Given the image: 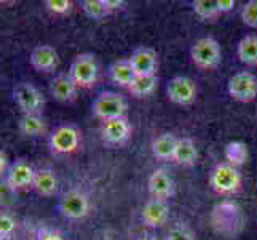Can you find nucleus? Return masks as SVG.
Here are the masks:
<instances>
[{"mask_svg":"<svg viewBox=\"0 0 257 240\" xmlns=\"http://www.w3.org/2000/svg\"><path fill=\"white\" fill-rule=\"evenodd\" d=\"M192 63L200 69H214L222 61V50L216 39L201 37L190 48Z\"/></svg>","mask_w":257,"mask_h":240,"instance_id":"obj_1","label":"nucleus"},{"mask_svg":"<svg viewBox=\"0 0 257 240\" xmlns=\"http://www.w3.org/2000/svg\"><path fill=\"white\" fill-rule=\"evenodd\" d=\"M126 109H128L126 100L115 92L101 93L91 104L93 115L97 119H101L102 122L118 119V117H125Z\"/></svg>","mask_w":257,"mask_h":240,"instance_id":"obj_2","label":"nucleus"},{"mask_svg":"<svg viewBox=\"0 0 257 240\" xmlns=\"http://www.w3.org/2000/svg\"><path fill=\"white\" fill-rule=\"evenodd\" d=\"M209 186L217 194H233L241 186V175L236 167L230 165L228 162L217 164L209 173Z\"/></svg>","mask_w":257,"mask_h":240,"instance_id":"obj_3","label":"nucleus"},{"mask_svg":"<svg viewBox=\"0 0 257 240\" xmlns=\"http://www.w3.org/2000/svg\"><path fill=\"white\" fill-rule=\"evenodd\" d=\"M69 75L72 77L78 88H91L99 77V67H97L96 58L90 53L78 55L70 64Z\"/></svg>","mask_w":257,"mask_h":240,"instance_id":"obj_4","label":"nucleus"},{"mask_svg":"<svg viewBox=\"0 0 257 240\" xmlns=\"http://www.w3.org/2000/svg\"><path fill=\"white\" fill-rule=\"evenodd\" d=\"M227 92L235 101L251 103L257 96V78L247 70H240L228 78Z\"/></svg>","mask_w":257,"mask_h":240,"instance_id":"obj_5","label":"nucleus"},{"mask_svg":"<svg viewBox=\"0 0 257 240\" xmlns=\"http://www.w3.org/2000/svg\"><path fill=\"white\" fill-rule=\"evenodd\" d=\"M13 100L20 106L24 114H39L43 109V100L42 93L37 90V87H34L29 82H20L13 88Z\"/></svg>","mask_w":257,"mask_h":240,"instance_id":"obj_6","label":"nucleus"},{"mask_svg":"<svg viewBox=\"0 0 257 240\" xmlns=\"http://www.w3.org/2000/svg\"><path fill=\"white\" fill-rule=\"evenodd\" d=\"M48 144L55 154L75 152L80 144V131L74 125H61L50 135Z\"/></svg>","mask_w":257,"mask_h":240,"instance_id":"obj_7","label":"nucleus"},{"mask_svg":"<svg viewBox=\"0 0 257 240\" xmlns=\"http://www.w3.org/2000/svg\"><path fill=\"white\" fill-rule=\"evenodd\" d=\"M166 96L174 104L189 106L197 100V85L189 77L176 75L166 85Z\"/></svg>","mask_w":257,"mask_h":240,"instance_id":"obj_8","label":"nucleus"},{"mask_svg":"<svg viewBox=\"0 0 257 240\" xmlns=\"http://www.w3.org/2000/svg\"><path fill=\"white\" fill-rule=\"evenodd\" d=\"M59 211L64 218L82 219L90 213V200L80 189H69L59 202Z\"/></svg>","mask_w":257,"mask_h":240,"instance_id":"obj_9","label":"nucleus"},{"mask_svg":"<svg viewBox=\"0 0 257 240\" xmlns=\"http://www.w3.org/2000/svg\"><path fill=\"white\" fill-rule=\"evenodd\" d=\"M149 192L152 195V199L158 200H168L174 194L176 183L171 173L166 168H157V170L149 176Z\"/></svg>","mask_w":257,"mask_h":240,"instance_id":"obj_10","label":"nucleus"},{"mask_svg":"<svg viewBox=\"0 0 257 240\" xmlns=\"http://www.w3.org/2000/svg\"><path fill=\"white\" fill-rule=\"evenodd\" d=\"M35 170L26 162V160H16L10 167L5 175V183L10 186L12 189L20 191V189H28L29 186L34 184Z\"/></svg>","mask_w":257,"mask_h":240,"instance_id":"obj_11","label":"nucleus"},{"mask_svg":"<svg viewBox=\"0 0 257 240\" xmlns=\"http://www.w3.org/2000/svg\"><path fill=\"white\" fill-rule=\"evenodd\" d=\"M101 136L104 143L110 146H120L125 144L131 136V125L126 117L112 119L102 123Z\"/></svg>","mask_w":257,"mask_h":240,"instance_id":"obj_12","label":"nucleus"},{"mask_svg":"<svg viewBox=\"0 0 257 240\" xmlns=\"http://www.w3.org/2000/svg\"><path fill=\"white\" fill-rule=\"evenodd\" d=\"M31 66L37 72H53L59 64V55L51 45H39L35 47L29 56Z\"/></svg>","mask_w":257,"mask_h":240,"instance_id":"obj_13","label":"nucleus"},{"mask_svg":"<svg viewBox=\"0 0 257 240\" xmlns=\"http://www.w3.org/2000/svg\"><path fill=\"white\" fill-rule=\"evenodd\" d=\"M128 59L131 66L135 67L138 75H157L158 58H157L155 50L147 48V47L138 48Z\"/></svg>","mask_w":257,"mask_h":240,"instance_id":"obj_14","label":"nucleus"},{"mask_svg":"<svg viewBox=\"0 0 257 240\" xmlns=\"http://www.w3.org/2000/svg\"><path fill=\"white\" fill-rule=\"evenodd\" d=\"M141 216H143L144 224L149 227H160L166 224L168 218H170V207L165 200L150 199L146 202Z\"/></svg>","mask_w":257,"mask_h":240,"instance_id":"obj_15","label":"nucleus"},{"mask_svg":"<svg viewBox=\"0 0 257 240\" xmlns=\"http://www.w3.org/2000/svg\"><path fill=\"white\" fill-rule=\"evenodd\" d=\"M78 87L72 80V77L67 74H59L51 80L50 84V93L59 103H70L77 98Z\"/></svg>","mask_w":257,"mask_h":240,"instance_id":"obj_16","label":"nucleus"},{"mask_svg":"<svg viewBox=\"0 0 257 240\" xmlns=\"http://www.w3.org/2000/svg\"><path fill=\"white\" fill-rule=\"evenodd\" d=\"M109 77L115 85L126 88L128 90L131 84L136 80L138 74H136L135 67L131 66L130 59H118L109 67Z\"/></svg>","mask_w":257,"mask_h":240,"instance_id":"obj_17","label":"nucleus"},{"mask_svg":"<svg viewBox=\"0 0 257 240\" xmlns=\"http://www.w3.org/2000/svg\"><path fill=\"white\" fill-rule=\"evenodd\" d=\"M179 138L173 133H163V135L157 136L152 143V154L158 160H174V154L177 149Z\"/></svg>","mask_w":257,"mask_h":240,"instance_id":"obj_18","label":"nucleus"},{"mask_svg":"<svg viewBox=\"0 0 257 240\" xmlns=\"http://www.w3.org/2000/svg\"><path fill=\"white\" fill-rule=\"evenodd\" d=\"M58 186H59L58 178L55 172L50 170V168H40V170L35 172L32 188L37 194L43 195V197H51V195L56 194Z\"/></svg>","mask_w":257,"mask_h":240,"instance_id":"obj_19","label":"nucleus"},{"mask_svg":"<svg viewBox=\"0 0 257 240\" xmlns=\"http://www.w3.org/2000/svg\"><path fill=\"white\" fill-rule=\"evenodd\" d=\"M18 128L28 138L42 136L47 131L45 120L39 114H23V117L18 122Z\"/></svg>","mask_w":257,"mask_h":240,"instance_id":"obj_20","label":"nucleus"},{"mask_svg":"<svg viewBox=\"0 0 257 240\" xmlns=\"http://www.w3.org/2000/svg\"><path fill=\"white\" fill-rule=\"evenodd\" d=\"M198 160V149L195 146L193 139L190 138H179L177 149L174 154V162L182 167H192Z\"/></svg>","mask_w":257,"mask_h":240,"instance_id":"obj_21","label":"nucleus"},{"mask_svg":"<svg viewBox=\"0 0 257 240\" xmlns=\"http://www.w3.org/2000/svg\"><path fill=\"white\" fill-rule=\"evenodd\" d=\"M236 56L246 66H257V35H246L238 42Z\"/></svg>","mask_w":257,"mask_h":240,"instance_id":"obj_22","label":"nucleus"},{"mask_svg":"<svg viewBox=\"0 0 257 240\" xmlns=\"http://www.w3.org/2000/svg\"><path fill=\"white\" fill-rule=\"evenodd\" d=\"M157 84H158L157 75H138L135 82L128 88V92L135 98H146L155 92Z\"/></svg>","mask_w":257,"mask_h":240,"instance_id":"obj_23","label":"nucleus"},{"mask_svg":"<svg viewBox=\"0 0 257 240\" xmlns=\"http://www.w3.org/2000/svg\"><path fill=\"white\" fill-rule=\"evenodd\" d=\"M225 158L230 165L233 167H240L247 160V147L246 144L240 143V141H233V143H228L225 147Z\"/></svg>","mask_w":257,"mask_h":240,"instance_id":"obj_24","label":"nucleus"},{"mask_svg":"<svg viewBox=\"0 0 257 240\" xmlns=\"http://www.w3.org/2000/svg\"><path fill=\"white\" fill-rule=\"evenodd\" d=\"M80 5H82L83 13L90 18V20H94V21L105 20V16L110 13L109 8L105 7L104 0H83Z\"/></svg>","mask_w":257,"mask_h":240,"instance_id":"obj_25","label":"nucleus"},{"mask_svg":"<svg viewBox=\"0 0 257 240\" xmlns=\"http://www.w3.org/2000/svg\"><path fill=\"white\" fill-rule=\"evenodd\" d=\"M193 12L201 20H212V18L220 15L217 0H195Z\"/></svg>","mask_w":257,"mask_h":240,"instance_id":"obj_26","label":"nucleus"},{"mask_svg":"<svg viewBox=\"0 0 257 240\" xmlns=\"http://www.w3.org/2000/svg\"><path fill=\"white\" fill-rule=\"evenodd\" d=\"M241 21L247 28L257 29V0H249L241 8Z\"/></svg>","mask_w":257,"mask_h":240,"instance_id":"obj_27","label":"nucleus"},{"mask_svg":"<svg viewBox=\"0 0 257 240\" xmlns=\"http://www.w3.org/2000/svg\"><path fill=\"white\" fill-rule=\"evenodd\" d=\"M166 240H197L195 234L189 226L182 223H176L170 230L166 232Z\"/></svg>","mask_w":257,"mask_h":240,"instance_id":"obj_28","label":"nucleus"},{"mask_svg":"<svg viewBox=\"0 0 257 240\" xmlns=\"http://www.w3.org/2000/svg\"><path fill=\"white\" fill-rule=\"evenodd\" d=\"M15 227H16V221L13 215H10L8 211H2V215H0V237H2V240L10 237Z\"/></svg>","mask_w":257,"mask_h":240,"instance_id":"obj_29","label":"nucleus"},{"mask_svg":"<svg viewBox=\"0 0 257 240\" xmlns=\"http://www.w3.org/2000/svg\"><path fill=\"white\" fill-rule=\"evenodd\" d=\"M72 2L70 0H47L45 7L53 15H66L72 10Z\"/></svg>","mask_w":257,"mask_h":240,"instance_id":"obj_30","label":"nucleus"},{"mask_svg":"<svg viewBox=\"0 0 257 240\" xmlns=\"http://www.w3.org/2000/svg\"><path fill=\"white\" fill-rule=\"evenodd\" d=\"M0 195H2V205L8 207L12 205L16 199V191L12 189L5 181H2V188H0Z\"/></svg>","mask_w":257,"mask_h":240,"instance_id":"obj_31","label":"nucleus"},{"mask_svg":"<svg viewBox=\"0 0 257 240\" xmlns=\"http://www.w3.org/2000/svg\"><path fill=\"white\" fill-rule=\"evenodd\" d=\"M37 240H64V238L59 232H56V230L42 229V230H39V234H37Z\"/></svg>","mask_w":257,"mask_h":240,"instance_id":"obj_32","label":"nucleus"},{"mask_svg":"<svg viewBox=\"0 0 257 240\" xmlns=\"http://www.w3.org/2000/svg\"><path fill=\"white\" fill-rule=\"evenodd\" d=\"M217 5H219L220 13H227V12H230V10H233L235 0H217Z\"/></svg>","mask_w":257,"mask_h":240,"instance_id":"obj_33","label":"nucleus"},{"mask_svg":"<svg viewBox=\"0 0 257 240\" xmlns=\"http://www.w3.org/2000/svg\"><path fill=\"white\" fill-rule=\"evenodd\" d=\"M104 4H105V7L109 8V12L120 10V8H123V5H125L123 0H104Z\"/></svg>","mask_w":257,"mask_h":240,"instance_id":"obj_34","label":"nucleus"},{"mask_svg":"<svg viewBox=\"0 0 257 240\" xmlns=\"http://www.w3.org/2000/svg\"><path fill=\"white\" fill-rule=\"evenodd\" d=\"M0 160H2V164H0V172H2V176H4L8 172V167H7V154L4 152V150L0 152Z\"/></svg>","mask_w":257,"mask_h":240,"instance_id":"obj_35","label":"nucleus"},{"mask_svg":"<svg viewBox=\"0 0 257 240\" xmlns=\"http://www.w3.org/2000/svg\"><path fill=\"white\" fill-rule=\"evenodd\" d=\"M138 240H158V238L152 234H143L141 237H138Z\"/></svg>","mask_w":257,"mask_h":240,"instance_id":"obj_36","label":"nucleus"}]
</instances>
